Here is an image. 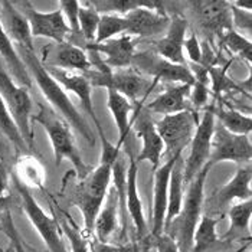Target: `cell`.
<instances>
[{
	"label": "cell",
	"mask_w": 252,
	"mask_h": 252,
	"mask_svg": "<svg viewBox=\"0 0 252 252\" xmlns=\"http://www.w3.org/2000/svg\"><path fill=\"white\" fill-rule=\"evenodd\" d=\"M18 49H19L18 54H19L22 62L25 63L29 75L32 79L36 81L40 93L46 98V101L52 105V108L62 116L63 121L68 126H72L79 134H82V137L90 144H94L95 138H94L91 128L88 127L85 118L79 114V111L75 108L71 98L66 95L65 90L48 74V71L45 69V65L36 57V54L32 51L23 49V48H18Z\"/></svg>",
	"instance_id": "6da1fadb"
},
{
	"label": "cell",
	"mask_w": 252,
	"mask_h": 252,
	"mask_svg": "<svg viewBox=\"0 0 252 252\" xmlns=\"http://www.w3.org/2000/svg\"><path fill=\"white\" fill-rule=\"evenodd\" d=\"M211 166H205L202 172L194 177L188 186L186 197H183V203L180 212L172 220V223L164 229V233L169 235L176 242L180 252H190L193 245V233L197 222L202 216L203 205V189L205 180L209 173Z\"/></svg>",
	"instance_id": "7a4b0ae2"
},
{
	"label": "cell",
	"mask_w": 252,
	"mask_h": 252,
	"mask_svg": "<svg viewBox=\"0 0 252 252\" xmlns=\"http://www.w3.org/2000/svg\"><path fill=\"white\" fill-rule=\"evenodd\" d=\"M113 163L114 161L110 160H101L97 169L93 173H88L87 177H84L75 189L72 202L82 214L87 236L94 232L97 215L101 206L104 205L107 190L111 182Z\"/></svg>",
	"instance_id": "3957f363"
},
{
	"label": "cell",
	"mask_w": 252,
	"mask_h": 252,
	"mask_svg": "<svg viewBox=\"0 0 252 252\" xmlns=\"http://www.w3.org/2000/svg\"><path fill=\"white\" fill-rule=\"evenodd\" d=\"M35 121H38L43 127V130L46 131V134L52 143L55 166H59L63 158H68L74 164L77 175L81 177V180L84 177H87L88 167L78 152L74 136L71 134V130H69V126L63 120L55 116L54 111H49L46 108H40L38 116H35Z\"/></svg>",
	"instance_id": "277c9868"
},
{
	"label": "cell",
	"mask_w": 252,
	"mask_h": 252,
	"mask_svg": "<svg viewBox=\"0 0 252 252\" xmlns=\"http://www.w3.org/2000/svg\"><path fill=\"white\" fill-rule=\"evenodd\" d=\"M0 98L3 99L6 108L9 110L13 121L16 123L20 136L26 146L31 149L33 146V136L31 127L32 101L26 88L19 87L12 77L7 74L6 68L0 63Z\"/></svg>",
	"instance_id": "5b68a950"
},
{
	"label": "cell",
	"mask_w": 252,
	"mask_h": 252,
	"mask_svg": "<svg viewBox=\"0 0 252 252\" xmlns=\"http://www.w3.org/2000/svg\"><path fill=\"white\" fill-rule=\"evenodd\" d=\"M88 79L90 85L102 87L107 91H114L126 97L128 101H136L143 93L146 95L150 93V82L146 77L136 72L133 68L127 69H107V71H97L91 69L82 74Z\"/></svg>",
	"instance_id": "8992f818"
},
{
	"label": "cell",
	"mask_w": 252,
	"mask_h": 252,
	"mask_svg": "<svg viewBox=\"0 0 252 252\" xmlns=\"http://www.w3.org/2000/svg\"><path fill=\"white\" fill-rule=\"evenodd\" d=\"M13 183L22 199V208L25 214L29 218L33 228L39 232L40 238L43 239L49 252H68L59 233L58 220L45 214V211L39 206L36 199L29 192L28 186L20 182L18 176H13Z\"/></svg>",
	"instance_id": "52a82bcc"
},
{
	"label": "cell",
	"mask_w": 252,
	"mask_h": 252,
	"mask_svg": "<svg viewBox=\"0 0 252 252\" xmlns=\"http://www.w3.org/2000/svg\"><path fill=\"white\" fill-rule=\"evenodd\" d=\"M197 123L199 121L192 111L163 116L161 120H158L156 123V130L163 141V146L166 147L163 156L172 158L182 155L183 149L190 144Z\"/></svg>",
	"instance_id": "ba28073f"
},
{
	"label": "cell",
	"mask_w": 252,
	"mask_h": 252,
	"mask_svg": "<svg viewBox=\"0 0 252 252\" xmlns=\"http://www.w3.org/2000/svg\"><path fill=\"white\" fill-rule=\"evenodd\" d=\"M215 123L216 120L212 113V108L209 107L205 110L202 120L197 123L194 134L190 140V153L186 158L183 167V183L186 186H189V183L209 163Z\"/></svg>",
	"instance_id": "9c48e42d"
},
{
	"label": "cell",
	"mask_w": 252,
	"mask_h": 252,
	"mask_svg": "<svg viewBox=\"0 0 252 252\" xmlns=\"http://www.w3.org/2000/svg\"><path fill=\"white\" fill-rule=\"evenodd\" d=\"M131 68L143 77L149 75L155 78V84L157 81L179 82L188 85L194 84L193 74L190 72L188 65H175L166 59L160 58L153 51L136 52L131 61Z\"/></svg>",
	"instance_id": "30bf717a"
},
{
	"label": "cell",
	"mask_w": 252,
	"mask_h": 252,
	"mask_svg": "<svg viewBox=\"0 0 252 252\" xmlns=\"http://www.w3.org/2000/svg\"><path fill=\"white\" fill-rule=\"evenodd\" d=\"M252 146L250 136L232 134L225 130L220 124L215 123L209 166L220 161L235 163H251Z\"/></svg>",
	"instance_id": "8fae6325"
},
{
	"label": "cell",
	"mask_w": 252,
	"mask_h": 252,
	"mask_svg": "<svg viewBox=\"0 0 252 252\" xmlns=\"http://www.w3.org/2000/svg\"><path fill=\"white\" fill-rule=\"evenodd\" d=\"M22 15L26 18L32 38H48L55 40L57 43L66 42L65 39L69 35V28L63 19L62 12L59 7L54 12H39L35 7L31 6V3L25 1L22 3Z\"/></svg>",
	"instance_id": "7c38bea8"
},
{
	"label": "cell",
	"mask_w": 252,
	"mask_h": 252,
	"mask_svg": "<svg viewBox=\"0 0 252 252\" xmlns=\"http://www.w3.org/2000/svg\"><path fill=\"white\" fill-rule=\"evenodd\" d=\"M197 19L206 32L215 35H223L232 29V16H231V1L223 0H205V1H192Z\"/></svg>",
	"instance_id": "4fadbf2b"
},
{
	"label": "cell",
	"mask_w": 252,
	"mask_h": 252,
	"mask_svg": "<svg viewBox=\"0 0 252 252\" xmlns=\"http://www.w3.org/2000/svg\"><path fill=\"white\" fill-rule=\"evenodd\" d=\"M88 51L98 54L107 68L113 69H127L131 66V61L136 54V43L131 36H118L105 40L102 43H87Z\"/></svg>",
	"instance_id": "5bb4252c"
},
{
	"label": "cell",
	"mask_w": 252,
	"mask_h": 252,
	"mask_svg": "<svg viewBox=\"0 0 252 252\" xmlns=\"http://www.w3.org/2000/svg\"><path fill=\"white\" fill-rule=\"evenodd\" d=\"M188 31V20L182 16H175L170 19L169 29L166 31V35L158 39L153 45V52L157 54L160 58L166 59L175 65L186 66V58L183 54V42L185 35Z\"/></svg>",
	"instance_id": "9a60e30c"
},
{
	"label": "cell",
	"mask_w": 252,
	"mask_h": 252,
	"mask_svg": "<svg viewBox=\"0 0 252 252\" xmlns=\"http://www.w3.org/2000/svg\"><path fill=\"white\" fill-rule=\"evenodd\" d=\"M0 23L6 35L18 48L35 52L29 23L12 1H0Z\"/></svg>",
	"instance_id": "2e32d148"
},
{
	"label": "cell",
	"mask_w": 252,
	"mask_h": 252,
	"mask_svg": "<svg viewBox=\"0 0 252 252\" xmlns=\"http://www.w3.org/2000/svg\"><path fill=\"white\" fill-rule=\"evenodd\" d=\"M124 18L127 20L126 36L152 38L166 32L170 25V18L167 15L144 7L127 13Z\"/></svg>",
	"instance_id": "e0dca14e"
},
{
	"label": "cell",
	"mask_w": 252,
	"mask_h": 252,
	"mask_svg": "<svg viewBox=\"0 0 252 252\" xmlns=\"http://www.w3.org/2000/svg\"><path fill=\"white\" fill-rule=\"evenodd\" d=\"M136 133L137 136L143 140V149L140 155L136 157V161L137 163H141L146 160L150 161L152 170L155 173L160 166L164 146L156 130V124L147 113H141L140 117L136 118Z\"/></svg>",
	"instance_id": "ac0fdd59"
},
{
	"label": "cell",
	"mask_w": 252,
	"mask_h": 252,
	"mask_svg": "<svg viewBox=\"0 0 252 252\" xmlns=\"http://www.w3.org/2000/svg\"><path fill=\"white\" fill-rule=\"evenodd\" d=\"M180 156V155H179ZM167 158L166 163L160 164L155 173V197H153V236H158L164 232V218L167 211V190H169V179L172 169L175 166L176 158Z\"/></svg>",
	"instance_id": "d6986e66"
},
{
	"label": "cell",
	"mask_w": 252,
	"mask_h": 252,
	"mask_svg": "<svg viewBox=\"0 0 252 252\" xmlns=\"http://www.w3.org/2000/svg\"><path fill=\"white\" fill-rule=\"evenodd\" d=\"M45 69L63 90H68V91H71V93H74L77 95V98L82 104V108L94 120L95 127L101 128V124H99L97 116H95L94 105H93V98H91L93 87L90 85L88 79L84 75L72 74V72H68V71L59 69V68H54V66H45Z\"/></svg>",
	"instance_id": "ffe728a7"
},
{
	"label": "cell",
	"mask_w": 252,
	"mask_h": 252,
	"mask_svg": "<svg viewBox=\"0 0 252 252\" xmlns=\"http://www.w3.org/2000/svg\"><path fill=\"white\" fill-rule=\"evenodd\" d=\"M192 85L188 84H177L170 88H167L163 94L155 98L152 102L147 104V110L161 114V116H170L183 111H190L188 98L190 95Z\"/></svg>",
	"instance_id": "44dd1931"
},
{
	"label": "cell",
	"mask_w": 252,
	"mask_h": 252,
	"mask_svg": "<svg viewBox=\"0 0 252 252\" xmlns=\"http://www.w3.org/2000/svg\"><path fill=\"white\" fill-rule=\"evenodd\" d=\"M54 57L48 62V66L59 68L63 71H81L88 72L93 69L88 55L77 45L71 42L58 43V46L54 49Z\"/></svg>",
	"instance_id": "7402d4cb"
},
{
	"label": "cell",
	"mask_w": 252,
	"mask_h": 252,
	"mask_svg": "<svg viewBox=\"0 0 252 252\" xmlns=\"http://www.w3.org/2000/svg\"><path fill=\"white\" fill-rule=\"evenodd\" d=\"M0 58L3 59L4 66L7 68V74L12 77V79L23 88H29L32 85V78L29 75L25 63L22 62L19 54L13 45V42L6 35V32L1 28L0 23Z\"/></svg>",
	"instance_id": "603a6c76"
},
{
	"label": "cell",
	"mask_w": 252,
	"mask_h": 252,
	"mask_svg": "<svg viewBox=\"0 0 252 252\" xmlns=\"http://www.w3.org/2000/svg\"><path fill=\"white\" fill-rule=\"evenodd\" d=\"M90 7H93L98 15H118L126 16L127 13L137 9H149L158 13L166 15L163 1H144V0H95L85 1Z\"/></svg>",
	"instance_id": "cb8c5ba5"
},
{
	"label": "cell",
	"mask_w": 252,
	"mask_h": 252,
	"mask_svg": "<svg viewBox=\"0 0 252 252\" xmlns=\"http://www.w3.org/2000/svg\"><path fill=\"white\" fill-rule=\"evenodd\" d=\"M137 161L136 158L130 157L128 167H127V214H130L131 220L137 229V235L143 236L147 225H146V218L143 212V203L140 200L138 190H137Z\"/></svg>",
	"instance_id": "d4e9b609"
},
{
	"label": "cell",
	"mask_w": 252,
	"mask_h": 252,
	"mask_svg": "<svg viewBox=\"0 0 252 252\" xmlns=\"http://www.w3.org/2000/svg\"><path fill=\"white\" fill-rule=\"evenodd\" d=\"M117 225H118V199H117L116 189L110 188L105 196V205L101 206L94 223L97 241L107 242L110 236L116 232Z\"/></svg>",
	"instance_id": "484cf974"
},
{
	"label": "cell",
	"mask_w": 252,
	"mask_h": 252,
	"mask_svg": "<svg viewBox=\"0 0 252 252\" xmlns=\"http://www.w3.org/2000/svg\"><path fill=\"white\" fill-rule=\"evenodd\" d=\"M251 179V163H248L247 166L238 167L235 176L219 190V193H218V202L219 203H228L232 199H241L242 202L244 200H250L252 196Z\"/></svg>",
	"instance_id": "4316f807"
},
{
	"label": "cell",
	"mask_w": 252,
	"mask_h": 252,
	"mask_svg": "<svg viewBox=\"0 0 252 252\" xmlns=\"http://www.w3.org/2000/svg\"><path fill=\"white\" fill-rule=\"evenodd\" d=\"M183 167L185 160L182 155L176 158L175 166L172 169L170 179H169V190H167V211L164 218V229L172 223V220L180 212L182 203H183ZM164 233V232H163Z\"/></svg>",
	"instance_id": "83f0119b"
},
{
	"label": "cell",
	"mask_w": 252,
	"mask_h": 252,
	"mask_svg": "<svg viewBox=\"0 0 252 252\" xmlns=\"http://www.w3.org/2000/svg\"><path fill=\"white\" fill-rule=\"evenodd\" d=\"M107 105L108 110L111 113V116L114 118V123L118 130V143L117 147L121 149L123 144L126 143L128 131L131 128V121H130V114L133 111V105L131 101H128L126 97H123L121 94L114 93V91H107Z\"/></svg>",
	"instance_id": "f1b7e54d"
},
{
	"label": "cell",
	"mask_w": 252,
	"mask_h": 252,
	"mask_svg": "<svg viewBox=\"0 0 252 252\" xmlns=\"http://www.w3.org/2000/svg\"><path fill=\"white\" fill-rule=\"evenodd\" d=\"M215 120H219V124L232 134L251 136L252 120L251 116H244L239 111L225 107H211Z\"/></svg>",
	"instance_id": "f546056e"
},
{
	"label": "cell",
	"mask_w": 252,
	"mask_h": 252,
	"mask_svg": "<svg viewBox=\"0 0 252 252\" xmlns=\"http://www.w3.org/2000/svg\"><path fill=\"white\" fill-rule=\"evenodd\" d=\"M222 218H212L209 215H202L193 233V245L190 252H203L218 242L216 226Z\"/></svg>",
	"instance_id": "4dcf8cb0"
},
{
	"label": "cell",
	"mask_w": 252,
	"mask_h": 252,
	"mask_svg": "<svg viewBox=\"0 0 252 252\" xmlns=\"http://www.w3.org/2000/svg\"><path fill=\"white\" fill-rule=\"evenodd\" d=\"M127 32V20L118 15H101L98 22L97 35L94 43H102L105 40L123 36Z\"/></svg>",
	"instance_id": "1f68e13d"
},
{
	"label": "cell",
	"mask_w": 252,
	"mask_h": 252,
	"mask_svg": "<svg viewBox=\"0 0 252 252\" xmlns=\"http://www.w3.org/2000/svg\"><path fill=\"white\" fill-rule=\"evenodd\" d=\"M0 131L7 137L13 143V146L18 150H20V152H25V150L29 149L26 146L25 140L20 136L19 128H18L16 123L13 121V118L10 116L9 110L6 108V105H4L1 98H0Z\"/></svg>",
	"instance_id": "d6a6232c"
},
{
	"label": "cell",
	"mask_w": 252,
	"mask_h": 252,
	"mask_svg": "<svg viewBox=\"0 0 252 252\" xmlns=\"http://www.w3.org/2000/svg\"><path fill=\"white\" fill-rule=\"evenodd\" d=\"M220 40L229 51H232L235 55H238L239 58L245 59V61H248V63H251L252 45L250 39H247L244 35L236 32L235 29H231L220 36Z\"/></svg>",
	"instance_id": "836d02e7"
},
{
	"label": "cell",
	"mask_w": 252,
	"mask_h": 252,
	"mask_svg": "<svg viewBox=\"0 0 252 252\" xmlns=\"http://www.w3.org/2000/svg\"><path fill=\"white\" fill-rule=\"evenodd\" d=\"M98 22H99V15L97 12L93 7H90L87 3H82V6H79V13H78L79 32L90 43L95 40Z\"/></svg>",
	"instance_id": "e575fe53"
},
{
	"label": "cell",
	"mask_w": 252,
	"mask_h": 252,
	"mask_svg": "<svg viewBox=\"0 0 252 252\" xmlns=\"http://www.w3.org/2000/svg\"><path fill=\"white\" fill-rule=\"evenodd\" d=\"M229 220H231V229L232 231H247L250 229V220L252 215V200H244L242 203H238L229 209Z\"/></svg>",
	"instance_id": "d590c367"
},
{
	"label": "cell",
	"mask_w": 252,
	"mask_h": 252,
	"mask_svg": "<svg viewBox=\"0 0 252 252\" xmlns=\"http://www.w3.org/2000/svg\"><path fill=\"white\" fill-rule=\"evenodd\" d=\"M59 10L63 15V19L66 22L71 33L78 35L79 32V23H78V13H79V6L81 3L77 0H61L58 1Z\"/></svg>",
	"instance_id": "8d00e7d4"
},
{
	"label": "cell",
	"mask_w": 252,
	"mask_h": 252,
	"mask_svg": "<svg viewBox=\"0 0 252 252\" xmlns=\"http://www.w3.org/2000/svg\"><path fill=\"white\" fill-rule=\"evenodd\" d=\"M62 231L71 244L72 252H90L87 236L84 235V232H81L75 225L65 220L62 222Z\"/></svg>",
	"instance_id": "74e56055"
},
{
	"label": "cell",
	"mask_w": 252,
	"mask_h": 252,
	"mask_svg": "<svg viewBox=\"0 0 252 252\" xmlns=\"http://www.w3.org/2000/svg\"><path fill=\"white\" fill-rule=\"evenodd\" d=\"M189 99L197 110L205 107L209 99V79H194Z\"/></svg>",
	"instance_id": "f35d334b"
},
{
	"label": "cell",
	"mask_w": 252,
	"mask_h": 252,
	"mask_svg": "<svg viewBox=\"0 0 252 252\" xmlns=\"http://www.w3.org/2000/svg\"><path fill=\"white\" fill-rule=\"evenodd\" d=\"M1 229H3L4 233L9 236V239H10V242H12V247H13V251L28 252L26 251V248H25V245H23L22 241H20L19 233H18L16 228H15L13 219H12V216H10L9 212H6L4 216H3V219H1Z\"/></svg>",
	"instance_id": "ab89813d"
},
{
	"label": "cell",
	"mask_w": 252,
	"mask_h": 252,
	"mask_svg": "<svg viewBox=\"0 0 252 252\" xmlns=\"http://www.w3.org/2000/svg\"><path fill=\"white\" fill-rule=\"evenodd\" d=\"M208 75H211L209 79H212V88L216 95H219L225 90L233 88V82L225 75V68H209Z\"/></svg>",
	"instance_id": "60d3db41"
},
{
	"label": "cell",
	"mask_w": 252,
	"mask_h": 252,
	"mask_svg": "<svg viewBox=\"0 0 252 252\" xmlns=\"http://www.w3.org/2000/svg\"><path fill=\"white\" fill-rule=\"evenodd\" d=\"M231 16H232V26H235L236 29L252 32V12L236 9L231 3Z\"/></svg>",
	"instance_id": "b9f144b4"
},
{
	"label": "cell",
	"mask_w": 252,
	"mask_h": 252,
	"mask_svg": "<svg viewBox=\"0 0 252 252\" xmlns=\"http://www.w3.org/2000/svg\"><path fill=\"white\" fill-rule=\"evenodd\" d=\"M185 49L188 52L189 59L192 62H194V63L200 65V62H202V46H200V42H199V39H197V36L194 33H192L188 39H185V42H183V51Z\"/></svg>",
	"instance_id": "7bdbcfd3"
},
{
	"label": "cell",
	"mask_w": 252,
	"mask_h": 252,
	"mask_svg": "<svg viewBox=\"0 0 252 252\" xmlns=\"http://www.w3.org/2000/svg\"><path fill=\"white\" fill-rule=\"evenodd\" d=\"M91 251L93 252H137L134 245L127 244V245H113L108 242H99L94 241L91 242Z\"/></svg>",
	"instance_id": "ee69618b"
},
{
	"label": "cell",
	"mask_w": 252,
	"mask_h": 252,
	"mask_svg": "<svg viewBox=\"0 0 252 252\" xmlns=\"http://www.w3.org/2000/svg\"><path fill=\"white\" fill-rule=\"evenodd\" d=\"M23 170H25V179L28 182H33L35 186H40L43 180V172L39 167L38 161H28L23 163Z\"/></svg>",
	"instance_id": "f6af8a7d"
},
{
	"label": "cell",
	"mask_w": 252,
	"mask_h": 252,
	"mask_svg": "<svg viewBox=\"0 0 252 252\" xmlns=\"http://www.w3.org/2000/svg\"><path fill=\"white\" fill-rule=\"evenodd\" d=\"M156 251L157 252H180L176 242L166 233L156 236Z\"/></svg>",
	"instance_id": "bcb514c9"
},
{
	"label": "cell",
	"mask_w": 252,
	"mask_h": 252,
	"mask_svg": "<svg viewBox=\"0 0 252 252\" xmlns=\"http://www.w3.org/2000/svg\"><path fill=\"white\" fill-rule=\"evenodd\" d=\"M7 185H9V175L7 169L3 161H0V196H4L7 192Z\"/></svg>",
	"instance_id": "7dc6e473"
},
{
	"label": "cell",
	"mask_w": 252,
	"mask_h": 252,
	"mask_svg": "<svg viewBox=\"0 0 252 252\" xmlns=\"http://www.w3.org/2000/svg\"><path fill=\"white\" fill-rule=\"evenodd\" d=\"M10 205H12V196L10 194L0 196V215L6 214L9 211Z\"/></svg>",
	"instance_id": "c3c4849f"
},
{
	"label": "cell",
	"mask_w": 252,
	"mask_h": 252,
	"mask_svg": "<svg viewBox=\"0 0 252 252\" xmlns=\"http://www.w3.org/2000/svg\"><path fill=\"white\" fill-rule=\"evenodd\" d=\"M232 6L241 10H247V12H252V1H244V0H236V1H231Z\"/></svg>",
	"instance_id": "681fc988"
},
{
	"label": "cell",
	"mask_w": 252,
	"mask_h": 252,
	"mask_svg": "<svg viewBox=\"0 0 252 252\" xmlns=\"http://www.w3.org/2000/svg\"><path fill=\"white\" fill-rule=\"evenodd\" d=\"M0 252H10L9 250H4V251H0Z\"/></svg>",
	"instance_id": "f907efd6"
},
{
	"label": "cell",
	"mask_w": 252,
	"mask_h": 252,
	"mask_svg": "<svg viewBox=\"0 0 252 252\" xmlns=\"http://www.w3.org/2000/svg\"><path fill=\"white\" fill-rule=\"evenodd\" d=\"M0 229H1V223H0Z\"/></svg>",
	"instance_id": "816d5d0a"
},
{
	"label": "cell",
	"mask_w": 252,
	"mask_h": 252,
	"mask_svg": "<svg viewBox=\"0 0 252 252\" xmlns=\"http://www.w3.org/2000/svg\"><path fill=\"white\" fill-rule=\"evenodd\" d=\"M239 252H241V251H239Z\"/></svg>",
	"instance_id": "f5cc1de1"
}]
</instances>
